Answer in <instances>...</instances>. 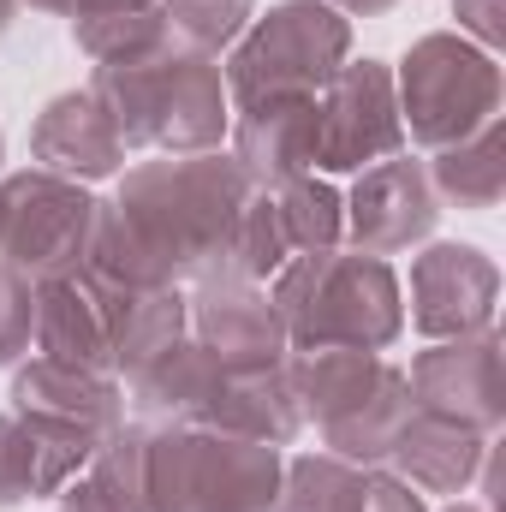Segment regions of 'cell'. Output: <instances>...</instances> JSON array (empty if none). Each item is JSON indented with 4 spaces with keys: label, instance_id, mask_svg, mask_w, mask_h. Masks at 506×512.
I'll list each match as a JSON object with an SVG mask.
<instances>
[{
    "label": "cell",
    "instance_id": "1",
    "mask_svg": "<svg viewBox=\"0 0 506 512\" xmlns=\"http://www.w3.org/2000/svg\"><path fill=\"white\" fill-rule=\"evenodd\" d=\"M251 179L233 155H161L120 173V191L96 209L90 274L114 286H197L227 274Z\"/></svg>",
    "mask_w": 506,
    "mask_h": 512
},
{
    "label": "cell",
    "instance_id": "2",
    "mask_svg": "<svg viewBox=\"0 0 506 512\" xmlns=\"http://www.w3.org/2000/svg\"><path fill=\"white\" fill-rule=\"evenodd\" d=\"M268 304L280 310L292 352H322V346L387 352L405 334V286L393 262L352 245L292 256L286 268H274Z\"/></svg>",
    "mask_w": 506,
    "mask_h": 512
},
{
    "label": "cell",
    "instance_id": "3",
    "mask_svg": "<svg viewBox=\"0 0 506 512\" xmlns=\"http://www.w3.org/2000/svg\"><path fill=\"white\" fill-rule=\"evenodd\" d=\"M84 90L108 108L126 149L209 155L233 131V96H227L221 66L185 48H161L131 66H96Z\"/></svg>",
    "mask_w": 506,
    "mask_h": 512
},
{
    "label": "cell",
    "instance_id": "4",
    "mask_svg": "<svg viewBox=\"0 0 506 512\" xmlns=\"http://www.w3.org/2000/svg\"><path fill=\"white\" fill-rule=\"evenodd\" d=\"M286 376L298 393L304 423L322 429V453L376 471L387 465L399 429L411 423V382L393 358L352 352V346H322V352H292Z\"/></svg>",
    "mask_w": 506,
    "mask_h": 512
},
{
    "label": "cell",
    "instance_id": "5",
    "mask_svg": "<svg viewBox=\"0 0 506 512\" xmlns=\"http://www.w3.org/2000/svg\"><path fill=\"white\" fill-rule=\"evenodd\" d=\"M286 453L203 423H149L143 512H268Z\"/></svg>",
    "mask_w": 506,
    "mask_h": 512
},
{
    "label": "cell",
    "instance_id": "6",
    "mask_svg": "<svg viewBox=\"0 0 506 512\" xmlns=\"http://www.w3.org/2000/svg\"><path fill=\"white\" fill-rule=\"evenodd\" d=\"M399 126L417 149H453L483 126L506 120V72L495 54L465 42L459 30H429L393 66Z\"/></svg>",
    "mask_w": 506,
    "mask_h": 512
},
{
    "label": "cell",
    "instance_id": "7",
    "mask_svg": "<svg viewBox=\"0 0 506 512\" xmlns=\"http://www.w3.org/2000/svg\"><path fill=\"white\" fill-rule=\"evenodd\" d=\"M352 60V18L328 0H280L245 24L227 48L221 78L233 108L280 102V96H322L328 78Z\"/></svg>",
    "mask_w": 506,
    "mask_h": 512
},
{
    "label": "cell",
    "instance_id": "8",
    "mask_svg": "<svg viewBox=\"0 0 506 512\" xmlns=\"http://www.w3.org/2000/svg\"><path fill=\"white\" fill-rule=\"evenodd\" d=\"M6 191V227H0V262L30 280H66L90 262V239H96V209L102 197L84 191L78 179L42 173V167H18L0 179Z\"/></svg>",
    "mask_w": 506,
    "mask_h": 512
},
{
    "label": "cell",
    "instance_id": "9",
    "mask_svg": "<svg viewBox=\"0 0 506 512\" xmlns=\"http://www.w3.org/2000/svg\"><path fill=\"white\" fill-rule=\"evenodd\" d=\"M399 96L387 60H346L316 96V173H364L387 155H405Z\"/></svg>",
    "mask_w": 506,
    "mask_h": 512
},
{
    "label": "cell",
    "instance_id": "10",
    "mask_svg": "<svg viewBox=\"0 0 506 512\" xmlns=\"http://www.w3.org/2000/svg\"><path fill=\"white\" fill-rule=\"evenodd\" d=\"M411 405L447 423H465L477 435H501L506 423V352L501 334H465V340H429V352L411 358L405 370Z\"/></svg>",
    "mask_w": 506,
    "mask_h": 512
},
{
    "label": "cell",
    "instance_id": "11",
    "mask_svg": "<svg viewBox=\"0 0 506 512\" xmlns=\"http://www.w3.org/2000/svg\"><path fill=\"white\" fill-rule=\"evenodd\" d=\"M501 310V268L483 245L435 239L411 256V328L423 340H465L495 328Z\"/></svg>",
    "mask_w": 506,
    "mask_h": 512
},
{
    "label": "cell",
    "instance_id": "12",
    "mask_svg": "<svg viewBox=\"0 0 506 512\" xmlns=\"http://www.w3.org/2000/svg\"><path fill=\"white\" fill-rule=\"evenodd\" d=\"M12 417H24L42 435L78 441V447H102L120 423H126V382L108 370H78V364H54V358H24L12 370Z\"/></svg>",
    "mask_w": 506,
    "mask_h": 512
},
{
    "label": "cell",
    "instance_id": "13",
    "mask_svg": "<svg viewBox=\"0 0 506 512\" xmlns=\"http://www.w3.org/2000/svg\"><path fill=\"white\" fill-rule=\"evenodd\" d=\"M435 221H441V197L429 185V167L411 149L364 167L346 191V239L364 256L417 251L435 239Z\"/></svg>",
    "mask_w": 506,
    "mask_h": 512
},
{
    "label": "cell",
    "instance_id": "14",
    "mask_svg": "<svg viewBox=\"0 0 506 512\" xmlns=\"http://www.w3.org/2000/svg\"><path fill=\"white\" fill-rule=\"evenodd\" d=\"M185 334L227 370H274L292 358L280 310L256 280H197L185 292Z\"/></svg>",
    "mask_w": 506,
    "mask_h": 512
},
{
    "label": "cell",
    "instance_id": "15",
    "mask_svg": "<svg viewBox=\"0 0 506 512\" xmlns=\"http://www.w3.org/2000/svg\"><path fill=\"white\" fill-rule=\"evenodd\" d=\"M114 310H120V286L90 274V268H78L66 280H48V286H36L30 352L54 358V364L114 376Z\"/></svg>",
    "mask_w": 506,
    "mask_h": 512
},
{
    "label": "cell",
    "instance_id": "16",
    "mask_svg": "<svg viewBox=\"0 0 506 512\" xmlns=\"http://www.w3.org/2000/svg\"><path fill=\"white\" fill-rule=\"evenodd\" d=\"M126 155H131L126 137L114 131L108 108H102L90 90L54 96V102L36 114V126H30V167L60 173V179H78V185L126 173Z\"/></svg>",
    "mask_w": 506,
    "mask_h": 512
},
{
    "label": "cell",
    "instance_id": "17",
    "mask_svg": "<svg viewBox=\"0 0 506 512\" xmlns=\"http://www.w3.org/2000/svg\"><path fill=\"white\" fill-rule=\"evenodd\" d=\"M233 161L256 191H280L316 173V96H280L233 108Z\"/></svg>",
    "mask_w": 506,
    "mask_h": 512
},
{
    "label": "cell",
    "instance_id": "18",
    "mask_svg": "<svg viewBox=\"0 0 506 512\" xmlns=\"http://www.w3.org/2000/svg\"><path fill=\"white\" fill-rule=\"evenodd\" d=\"M483 453H489V435H477L465 423H447V417H429V411H411V423L399 429L387 465L417 495H465L477 483Z\"/></svg>",
    "mask_w": 506,
    "mask_h": 512
},
{
    "label": "cell",
    "instance_id": "19",
    "mask_svg": "<svg viewBox=\"0 0 506 512\" xmlns=\"http://www.w3.org/2000/svg\"><path fill=\"white\" fill-rule=\"evenodd\" d=\"M203 429L268 441V447H292L298 429H304V411H298V393H292L286 364H274V370H227L221 393L203 411Z\"/></svg>",
    "mask_w": 506,
    "mask_h": 512
},
{
    "label": "cell",
    "instance_id": "20",
    "mask_svg": "<svg viewBox=\"0 0 506 512\" xmlns=\"http://www.w3.org/2000/svg\"><path fill=\"white\" fill-rule=\"evenodd\" d=\"M429 185L441 197V209H495L506 191V120L483 126L477 137L453 143V149H435L429 161Z\"/></svg>",
    "mask_w": 506,
    "mask_h": 512
},
{
    "label": "cell",
    "instance_id": "21",
    "mask_svg": "<svg viewBox=\"0 0 506 512\" xmlns=\"http://www.w3.org/2000/svg\"><path fill=\"white\" fill-rule=\"evenodd\" d=\"M173 340H185V286H120L114 310V376L131 382Z\"/></svg>",
    "mask_w": 506,
    "mask_h": 512
},
{
    "label": "cell",
    "instance_id": "22",
    "mask_svg": "<svg viewBox=\"0 0 506 512\" xmlns=\"http://www.w3.org/2000/svg\"><path fill=\"white\" fill-rule=\"evenodd\" d=\"M268 197H274V221H280V239H286L292 256L346 245V197L322 173H304V179H292Z\"/></svg>",
    "mask_w": 506,
    "mask_h": 512
},
{
    "label": "cell",
    "instance_id": "23",
    "mask_svg": "<svg viewBox=\"0 0 506 512\" xmlns=\"http://www.w3.org/2000/svg\"><path fill=\"white\" fill-rule=\"evenodd\" d=\"M364 507V465L334 453H298L280 465V489L268 512H358Z\"/></svg>",
    "mask_w": 506,
    "mask_h": 512
},
{
    "label": "cell",
    "instance_id": "24",
    "mask_svg": "<svg viewBox=\"0 0 506 512\" xmlns=\"http://www.w3.org/2000/svg\"><path fill=\"white\" fill-rule=\"evenodd\" d=\"M72 42L90 66H131V60H149L167 42V18H161V0L155 6H131V12H96V18H72Z\"/></svg>",
    "mask_w": 506,
    "mask_h": 512
},
{
    "label": "cell",
    "instance_id": "25",
    "mask_svg": "<svg viewBox=\"0 0 506 512\" xmlns=\"http://www.w3.org/2000/svg\"><path fill=\"white\" fill-rule=\"evenodd\" d=\"M161 18H167V42L173 48L221 60L256 18V0H161Z\"/></svg>",
    "mask_w": 506,
    "mask_h": 512
},
{
    "label": "cell",
    "instance_id": "26",
    "mask_svg": "<svg viewBox=\"0 0 506 512\" xmlns=\"http://www.w3.org/2000/svg\"><path fill=\"white\" fill-rule=\"evenodd\" d=\"M30 328H36V286L0 262V364L30 358Z\"/></svg>",
    "mask_w": 506,
    "mask_h": 512
},
{
    "label": "cell",
    "instance_id": "27",
    "mask_svg": "<svg viewBox=\"0 0 506 512\" xmlns=\"http://www.w3.org/2000/svg\"><path fill=\"white\" fill-rule=\"evenodd\" d=\"M54 512H143V501L131 495L126 483H114L102 465H84V471L54 495Z\"/></svg>",
    "mask_w": 506,
    "mask_h": 512
},
{
    "label": "cell",
    "instance_id": "28",
    "mask_svg": "<svg viewBox=\"0 0 506 512\" xmlns=\"http://www.w3.org/2000/svg\"><path fill=\"white\" fill-rule=\"evenodd\" d=\"M453 18H459V36L477 42L483 54L506 42V0H453Z\"/></svg>",
    "mask_w": 506,
    "mask_h": 512
},
{
    "label": "cell",
    "instance_id": "29",
    "mask_svg": "<svg viewBox=\"0 0 506 512\" xmlns=\"http://www.w3.org/2000/svg\"><path fill=\"white\" fill-rule=\"evenodd\" d=\"M358 512H429L423 507V495L411 489V483H399L393 471H364V507Z\"/></svg>",
    "mask_w": 506,
    "mask_h": 512
},
{
    "label": "cell",
    "instance_id": "30",
    "mask_svg": "<svg viewBox=\"0 0 506 512\" xmlns=\"http://www.w3.org/2000/svg\"><path fill=\"white\" fill-rule=\"evenodd\" d=\"M18 6L54 12V18H96V12H131V6H155V0H18Z\"/></svg>",
    "mask_w": 506,
    "mask_h": 512
},
{
    "label": "cell",
    "instance_id": "31",
    "mask_svg": "<svg viewBox=\"0 0 506 512\" xmlns=\"http://www.w3.org/2000/svg\"><path fill=\"white\" fill-rule=\"evenodd\" d=\"M334 12H346V18H381V12H393L399 0H328Z\"/></svg>",
    "mask_w": 506,
    "mask_h": 512
},
{
    "label": "cell",
    "instance_id": "32",
    "mask_svg": "<svg viewBox=\"0 0 506 512\" xmlns=\"http://www.w3.org/2000/svg\"><path fill=\"white\" fill-rule=\"evenodd\" d=\"M12 24H18V0H0V42L12 36Z\"/></svg>",
    "mask_w": 506,
    "mask_h": 512
},
{
    "label": "cell",
    "instance_id": "33",
    "mask_svg": "<svg viewBox=\"0 0 506 512\" xmlns=\"http://www.w3.org/2000/svg\"><path fill=\"white\" fill-rule=\"evenodd\" d=\"M441 512H489L483 501H453V507H441Z\"/></svg>",
    "mask_w": 506,
    "mask_h": 512
},
{
    "label": "cell",
    "instance_id": "34",
    "mask_svg": "<svg viewBox=\"0 0 506 512\" xmlns=\"http://www.w3.org/2000/svg\"><path fill=\"white\" fill-rule=\"evenodd\" d=\"M0 227H6V191H0Z\"/></svg>",
    "mask_w": 506,
    "mask_h": 512
},
{
    "label": "cell",
    "instance_id": "35",
    "mask_svg": "<svg viewBox=\"0 0 506 512\" xmlns=\"http://www.w3.org/2000/svg\"><path fill=\"white\" fill-rule=\"evenodd\" d=\"M0 161H6V131H0Z\"/></svg>",
    "mask_w": 506,
    "mask_h": 512
}]
</instances>
